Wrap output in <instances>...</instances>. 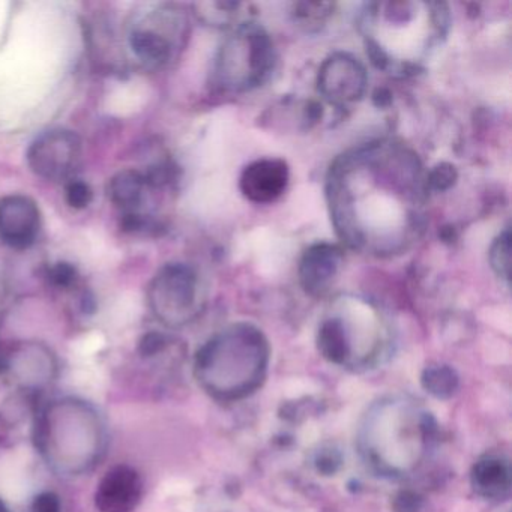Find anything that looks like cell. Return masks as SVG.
<instances>
[{"label": "cell", "mask_w": 512, "mask_h": 512, "mask_svg": "<svg viewBox=\"0 0 512 512\" xmlns=\"http://www.w3.org/2000/svg\"><path fill=\"white\" fill-rule=\"evenodd\" d=\"M427 173L404 143L377 140L341 155L328 173L326 196L338 236L353 250L392 257L425 230Z\"/></svg>", "instance_id": "cell-1"}, {"label": "cell", "mask_w": 512, "mask_h": 512, "mask_svg": "<svg viewBox=\"0 0 512 512\" xmlns=\"http://www.w3.org/2000/svg\"><path fill=\"white\" fill-rule=\"evenodd\" d=\"M448 5L383 2L365 5L359 26L373 64L391 73H416L449 31Z\"/></svg>", "instance_id": "cell-2"}, {"label": "cell", "mask_w": 512, "mask_h": 512, "mask_svg": "<svg viewBox=\"0 0 512 512\" xmlns=\"http://www.w3.org/2000/svg\"><path fill=\"white\" fill-rule=\"evenodd\" d=\"M430 412L404 397H388L365 413L358 434L362 460L383 478H404L427 457L436 437Z\"/></svg>", "instance_id": "cell-3"}, {"label": "cell", "mask_w": 512, "mask_h": 512, "mask_svg": "<svg viewBox=\"0 0 512 512\" xmlns=\"http://www.w3.org/2000/svg\"><path fill=\"white\" fill-rule=\"evenodd\" d=\"M271 346L250 323H233L203 344L196 355L200 385L218 401H239L259 391L268 376Z\"/></svg>", "instance_id": "cell-4"}, {"label": "cell", "mask_w": 512, "mask_h": 512, "mask_svg": "<svg viewBox=\"0 0 512 512\" xmlns=\"http://www.w3.org/2000/svg\"><path fill=\"white\" fill-rule=\"evenodd\" d=\"M277 64L274 41L257 23L242 22L215 56L212 83L230 94L250 92L271 79Z\"/></svg>", "instance_id": "cell-5"}, {"label": "cell", "mask_w": 512, "mask_h": 512, "mask_svg": "<svg viewBox=\"0 0 512 512\" xmlns=\"http://www.w3.org/2000/svg\"><path fill=\"white\" fill-rule=\"evenodd\" d=\"M187 37V16L175 5H146L127 23L128 47L146 70H161L175 61Z\"/></svg>", "instance_id": "cell-6"}, {"label": "cell", "mask_w": 512, "mask_h": 512, "mask_svg": "<svg viewBox=\"0 0 512 512\" xmlns=\"http://www.w3.org/2000/svg\"><path fill=\"white\" fill-rule=\"evenodd\" d=\"M149 305L167 326H185L205 308V292L199 274L185 263L163 266L151 281Z\"/></svg>", "instance_id": "cell-7"}, {"label": "cell", "mask_w": 512, "mask_h": 512, "mask_svg": "<svg viewBox=\"0 0 512 512\" xmlns=\"http://www.w3.org/2000/svg\"><path fill=\"white\" fill-rule=\"evenodd\" d=\"M82 160V140L73 131L52 130L41 134L28 151L32 172L46 181L71 178Z\"/></svg>", "instance_id": "cell-8"}, {"label": "cell", "mask_w": 512, "mask_h": 512, "mask_svg": "<svg viewBox=\"0 0 512 512\" xmlns=\"http://www.w3.org/2000/svg\"><path fill=\"white\" fill-rule=\"evenodd\" d=\"M364 65L349 53L337 52L323 61L317 74L319 94L335 107L358 103L367 91Z\"/></svg>", "instance_id": "cell-9"}, {"label": "cell", "mask_w": 512, "mask_h": 512, "mask_svg": "<svg viewBox=\"0 0 512 512\" xmlns=\"http://www.w3.org/2000/svg\"><path fill=\"white\" fill-rule=\"evenodd\" d=\"M41 212L37 202L23 194L0 199V242L14 250H26L37 242Z\"/></svg>", "instance_id": "cell-10"}, {"label": "cell", "mask_w": 512, "mask_h": 512, "mask_svg": "<svg viewBox=\"0 0 512 512\" xmlns=\"http://www.w3.org/2000/svg\"><path fill=\"white\" fill-rule=\"evenodd\" d=\"M344 254L338 245L317 242L311 245L299 263V283L307 295L323 298L331 292L343 266Z\"/></svg>", "instance_id": "cell-11"}, {"label": "cell", "mask_w": 512, "mask_h": 512, "mask_svg": "<svg viewBox=\"0 0 512 512\" xmlns=\"http://www.w3.org/2000/svg\"><path fill=\"white\" fill-rule=\"evenodd\" d=\"M290 172L280 158H262L245 167L239 188L245 199L257 205H268L283 196L289 185Z\"/></svg>", "instance_id": "cell-12"}, {"label": "cell", "mask_w": 512, "mask_h": 512, "mask_svg": "<svg viewBox=\"0 0 512 512\" xmlns=\"http://www.w3.org/2000/svg\"><path fill=\"white\" fill-rule=\"evenodd\" d=\"M142 491V479L133 467L116 466L101 479L95 502L101 512H133Z\"/></svg>", "instance_id": "cell-13"}, {"label": "cell", "mask_w": 512, "mask_h": 512, "mask_svg": "<svg viewBox=\"0 0 512 512\" xmlns=\"http://www.w3.org/2000/svg\"><path fill=\"white\" fill-rule=\"evenodd\" d=\"M470 485L481 499L500 502L511 494L512 472L503 455L487 454L479 458L470 470Z\"/></svg>", "instance_id": "cell-14"}, {"label": "cell", "mask_w": 512, "mask_h": 512, "mask_svg": "<svg viewBox=\"0 0 512 512\" xmlns=\"http://www.w3.org/2000/svg\"><path fill=\"white\" fill-rule=\"evenodd\" d=\"M148 191H154L149 187L145 176L139 170L128 169L116 173L107 185V196L110 202L121 211V215L143 214V203Z\"/></svg>", "instance_id": "cell-15"}, {"label": "cell", "mask_w": 512, "mask_h": 512, "mask_svg": "<svg viewBox=\"0 0 512 512\" xmlns=\"http://www.w3.org/2000/svg\"><path fill=\"white\" fill-rule=\"evenodd\" d=\"M421 385L431 397L449 400L460 388V376L451 365L431 364L422 371Z\"/></svg>", "instance_id": "cell-16"}, {"label": "cell", "mask_w": 512, "mask_h": 512, "mask_svg": "<svg viewBox=\"0 0 512 512\" xmlns=\"http://www.w3.org/2000/svg\"><path fill=\"white\" fill-rule=\"evenodd\" d=\"M488 260H490L491 269L494 274L509 283V277H511V232L509 229L503 230L490 247V253H488Z\"/></svg>", "instance_id": "cell-17"}, {"label": "cell", "mask_w": 512, "mask_h": 512, "mask_svg": "<svg viewBox=\"0 0 512 512\" xmlns=\"http://www.w3.org/2000/svg\"><path fill=\"white\" fill-rule=\"evenodd\" d=\"M239 4H197V16L212 26H229L238 17Z\"/></svg>", "instance_id": "cell-18"}, {"label": "cell", "mask_w": 512, "mask_h": 512, "mask_svg": "<svg viewBox=\"0 0 512 512\" xmlns=\"http://www.w3.org/2000/svg\"><path fill=\"white\" fill-rule=\"evenodd\" d=\"M314 467L322 476H334L343 466V455L335 446H322L314 455Z\"/></svg>", "instance_id": "cell-19"}, {"label": "cell", "mask_w": 512, "mask_h": 512, "mask_svg": "<svg viewBox=\"0 0 512 512\" xmlns=\"http://www.w3.org/2000/svg\"><path fill=\"white\" fill-rule=\"evenodd\" d=\"M65 197H67V203L71 208L85 209L91 205L92 199H94V191L86 182L71 179L67 188H65Z\"/></svg>", "instance_id": "cell-20"}, {"label": "cell", "mask_w": 512, "mask_h": 512, "mask_svg": "<svg viewBox=\"0 0 512 512\" xmlns=\"http://www.w3.org/2000/svg\"><path fill=\"white\" fill-rule=\"evenodd\" d=\"M47 277H49L53 286L59 287V289H70L77 283L79 272H77L76 266L71 265V263L58 262L50 266Z\"/></svg>", "instance_id": "cell-21"}, {"label": "cell", "mask_w": 512, "mask_h": 512, "mask_svg": "<svg viewBox=\"0 0 512 512\" xmlns=\"http://www.w3.org/2000/svg\"><path fill=\"white\" fill-rule=\"evenodd\" d=\"M424 508V497L415 490H400L392 497V512H421Z\"/></svg>", "instance_id": "cell-22"}, {"label": "cell", "mask_w": 512, "mask_h": 512, "mask_svg": "<svg viewBox=\"0 0 512 512\" xmlns=\"http://www.w3.org/2000/svg\"><path fill=\"white\" fill-rule=\"evenodd\" d=\"M455 179H457V172L454 167L451 164H440L427 173L428 190H448L454 184Z\"/></svg>", "instance_id": "cell-23"}, {"label": "cell", "mask_w": 512, "mask_h": 512, "mask_svg": "<svg viewBox=\"0 0 512 512\" xmlns=\"http://www.w3.org/2000/svg\"><path fill=\"white\" fill-rule=\"evenodd\" d=\"M332 8L334 5L331 4H299L296 5V17L304 23H322L331 14Z\"/></svg>", "instance_id": "cell-24"}, {"label": "cell", "mask_w": 512, "mask_h": 512, "mask_svg": "<svg viewBox=\"0 0 512 512\" xmlns=\"http://www.w3.org/2000/svg\"><path fill=\"white\" fill-rule=\"evenodd\" d=\"M167 337L166 335L160 334V332H149L145 337L140 341L139 350L143 356H151L158 355V353L163 352L167 347Z\"/></svg>", "instance_id": "cell-25"}, {"label": "cell", "mask_w": 512, "mask_h": 512, "mask_svg": "<svg viewBox=\"0 0 512 512\" xmlns=\"http://www.w3.org/2000/svg\"><path fill=\"white\" fill-rule=\"evenodd\" d=\"M61 499L52 491L38 494L32 502L31 512H61Z\"/></svg>", "instance_id": "cell-26"}, {"label": "cell", "mask_w": 512, "mask_h": 512, "mask_svg": "<svg viewBox=\"0 0 512 512\" xmlns=\"http://www.w3.org/2000/svg\"><path fill=\"white\" fill-rule=\"evenodd\" d=\"M0 512H10V509L7 508V505L2 500H0Z\"/></svg>", "instance_id": "cell-27"}]
</instances>
